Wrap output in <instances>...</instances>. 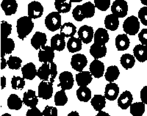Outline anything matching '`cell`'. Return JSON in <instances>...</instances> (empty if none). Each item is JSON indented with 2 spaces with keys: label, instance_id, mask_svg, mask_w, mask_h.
I'll return each mask as SVG.
<instances>
[{
  "label": "cell",
  "instance_id": "cell-25",
  "mask_svg": "<svg viewBox=\"0 0 147 116\" xmlns=\"http://www.w3.org/2000/svg\"><path fill=\"white\" fill-rule=\"evenodd\" d=\"M82 41L80 38L75 37H71L67 42L66 47L69 52L71 53H75L77 51L82 49Z\"/></svg>",
  "mask_w": 147,
  "mask_h": 116
},
{
  "label": "cell",
  "instance_id": "cell-46",
  "mask_svg": "<svg viewBox=\"0 0 147 116\" xmlns=\"http://www.w3.org/2000/svg\"><path fill=\"white\" fill-rule=\"evenodd\" d=\"M138 39L141 44L147 46V29H143L139 32Z\"/></svg>",
  "mask_w": 147,
  "mask_h": 116
},
{
  "label": "cell",
  "instance_id": "cell-31",
  "mask_svg": "<svg viewBox=\"0 0 147 116\" xmlns=\"http://www.w3.org/2000/svg\"><path fill=\"white\" fill-rule=\"evenodd\" d=\"M77 98L82 102H88L91 99V90L87 86H80L77 90Z\"/></svg>",
  "mask_w": 147,
  "mask_h": 116
},
{
  "label": "cell",
  "instance_id": "cell-19",
  "mask_svg": "<svg viewBox=\"0 0 147 116\" xmlns=\"http://www.w3.org/2000/svg\"><path fill=\"white\" fill-rule=\"evenodd\" d=\"M15 49V42L12 38H6L1 40V57L5 55H10Z\"/></svg>",
  "mask_w": 147,
  "mask_h": 116
},
{
  "label": "cell",
  "instance_id": "cell-51",
  "mask_svg": "<svg viewBox=\"0 0 147 116\" xmlns=\"http://www.w3.org/2000/svg\"><path fill=\"white\" fill-rule=\"evenodd\" d=\"M96 116H110V115H109L108 113H106V112L100 110V111H99V113H97Z\"/></svg>",
  "mask_w": 147,
  "mask_h": 116
},
{
  "label": "cell",
  "instance_id": "cell-33",
  "mask_svg": "<svg viewBox=\"0 0 147 116\" xmlns=\"http://www.w3.org/2000/svg\"><path fill=\"white\" fill-rule=\"evenodd\" d=\"M119 75H120V71L119 68L116 65H111L107 68V71L105 74V77L109 82H113L115 80L119 78Z\"/></svg>",
  "mask_w": 147,
  "mask_h": 116
},
{
  "label": "cell",
  "instance_id": "cell-5",
  "mask_svg": "<svg viewBox=\"0 0 147 116\" xmlns=\"http://www.w3.org/2000/svg\"><path fill=\"white\" fill-rule=\"evenodd\" d=\"M52 82L42 80L38 85V97L45 100L52 98L53 94V85Z\"/></svg>",
  "mask_w": 147,
  "mask_h": 116
},
{
  "label": "cell",
  "instance_id": "cell-2",
  "mask_svg": "<svg viewBox=\"0 0 147 116\" xmlns=\"http://www.w3.org/2000/svg\"><path fill=\"white\" fill-rule=\"evenodd\" d=\"M62 18L59 12H52L45 18V25L47 28L51 32H55L60 30L62 24Z\"/></svg>",
  "mask_w": 147,
  "mask_h": 116
},
{
  "label": "cell",
  "instance_id": "cell-45",
  "mask_svg": "<svg viewBox=\"0 0 147 116\" xmlns=\"http://www.w3.org/2000/svg\"><path fill=\"white\" fill-rule=\"evenodd\" d=\"M51 65V75L50 77H49V81L52 82H55V78L57 76V65L55 64L54 62H52L50 63Z\"/></svg>",
  "mask_w": 147,
  "mask_h": 116
},
{
  "label": "cell",
  "instance_id": "cell-39",
  "mask_svg": "<svg viewBox=\"0 0 147 116\" xmlns=\"http://www.w3.org/2000/svg\"><path fill=\"white\" fill-rule=\"evenodd\" d=\"M22 60L18 57L10 56L7 60V65L11 70H18L22 66Z\"/></svg>",
  "mask_w": 147,
  "mask_h": 116
},
{
  "label": "cell",
  "instance_id": "cell-26",
  "mask_svg": "<svg viewBox=\"0 0 147 116\" xmlns=\"http://www.w3.org/2000/svg\"><path fill=\"white\" fill-rule=\"evenodd\" d=\"M105 25L107 30L110 31H115L119 28V17L113 13L107 15L105 18Z\"/></svg>",
  "mask_w": 147,
  "mask_h": 116
},
{
  "label": "cell",
  "instance_id": "cell-27",
  "mask_svg": "<svg viewBox=\"0 0 147 116\" xmlns=\"http://www.w3.org/2000/svg\"><path fill=\"white\" fill-rule=\"evenodd\" d=\"M60 34L65 38L73 37L77 32V27L74 24L71 22H66L63 24L60 27Z\"/></svg>",
  "mask_w": 147,
  "mask_h": 116
},
{
  "label": "cell",
  "instance_id": "cell-34",
  "mask_svg": "<svg viewBox=\"0 0 147 116\" xmlns=\"http://www.w3.org/2000/svg\"><path fill=\"white\" fill-rule=\"evenodd\" d=\"M121 65L125 69H130L136 64V57L130 54H124L121 57Z\"/></svg>",
  "mask_w": 147,
  "mask_h": 116
},
{
  "label": "cell",
  "instance_id": "cell-36",
  "mask_svg": "<svg viewBox=\"0 0 147 116\" xmlns=\"http://www.w3.org/2000/svg\"><path fill=\"white\" fill-rule=\"evenodd\" d=\"M129 107L130 114L133 116H142L145 113V104L142 101L132 103Z\"/></svg>",
  "mask_w": 147,
  "mask_h": 116
},
{
  "label": "cell",
  "instance_id": "cell-37",
  "mask_svg": "<svg viewBox=\"0 0 147 116\" xmlns=\"http://www.w3.org/2000/svg\"><path fill=\"white\" fill-rule=\"evenodd\" d=\"M68 102V96L65 90L61 89L60 91L56 92L55 95V104L56 106H64Z\"/></svg>",
  "mask_w": 147,
  "mask_h": 116
},
{
  "label": "cell",
  "instance_id": "cell-18",
  "mask_svg": "<svg viewBox=\"0 0 147 116\" xmlns=\"http://www.w3.org/2000/svg\"><path fill=\"white\" fill-rule=\"evenodd\" d=\"M22 72L23 77L25 80H32L37 76L38 70H36L34 63H29L22 67Z\"/></svg>",
  "mask_w": 147,
  "mask_h": 116
},
{
  "label": "cell",
  "instance_id": "cell-32",
  "mask_svg": "<svg viewBox=\"0 0 147 116\" xmlns=\"http://www.w3.org/2000/svg\"><path fill=\"white\" fill-rule=\"evenodd\" d=\"M23 103V100L16 94H11L7 98V107L10 109L19 110L22 107Z\"/></svg>",
  "mask_w": 147,
  "mask_h": 116
},
{
  "label": "cell",
  "instance_id": "cell-10",
  "mask_svg": "<svg viewBox=\"0 0 147 116\" xmlns=\"http://www.w3.org/2000/svg\"><path fill=\"white\" fill-rule=\"evenodd\" d=\"M44 13V7L41 3L33 1L28 5V16L32 19L40 18Z\"/></svg>",
  "mask_w": 147,
  "mask_h": 116
},
{
  "label": "cell",
  "instance_id": "cell-44",
  "mask_svg": "<svg viewBox=\"0 0 147 116\" xmlns=\"http://www.w3.org/2000/svg\"><path fill=\"white\" fill-rule=\"evenodd\" d=\"M43 113V116H57V109L56 107L50 106H46Z\"/></svg>",
  "mask_w": 147,
  "mask_h": 116
},
{
  "label": "cell",
  "instance_id": "cell-48",
  "mask_svg": "<svg viewBox=\"0 0 147 116\" xmlns=\"http://www.w3.org/2000/svg\"><path fill=\"white\" fill-rule=\"evenodd\" d=\"M140 100L145 105H147V86H144L140 90Z\"/></svg>",
  "mask_w": 147,
  "mask_h": 116
},
{
  "label": "cell",
  "instance_id": "cell-35",
  "mask_svg": "<svg viewBox=\"0 0 147 116\" xmlns=\"http://www.w3.org/2000/svg\"><path fill=\"white\" fill-rule=\"evenodd\" d=\"M95 5L90 2H87L81 5V11L85 18H92L95 14Z\"/></svg>",
  "mask_w": 147,
  "mask_h": 116
},
{
  "label": "cell",
  "instance_id": "cell-53",
  "mask_svg": "<svg viewBox=\"0 0 147 116\" xmlns=\"http://www.w3.org/2000/svg\"><path fill=\"white\" fill-rule=\"evenodd\" d=\"M140 2H141V3L144 5L147 6V0H140Z\"/></svg>",
  "mask_w": 147,
  "mask_h": 116
},
{
  "label": "cell",
  "instance_id": "cell-24",
  "mask_svg": "<svg viewBox=\"0 0 147 116\" xmlns=\"http://www.w3.org/2000/svg\"><path fill=\"white\" fill-rule=\"evenodd\" d=\"M90 71H80L76 74V82L79 86H88L93 80Z\"/></svg>",
  "mask_w": 147,
  "mask_h": 116
},
{
  "label": "cell",
  "instance_id": "cell-22",
  "mask_svg": "<svg viewBox=\"0 0 147 116\" xmlns=\"http://www.w3.org/2000/svg\"><path fill=\"white\" fill-rule=\"evenodd\" d=\"M133 54L140 63H144L147 60V46L143 44L136 45L133 49Z\"/></svg>",
  "mask_w": 147,
  "mask_h": 116
},
{
  "label": "cell",
  "instance_id": "cell-54",
  "mask_svg": "<svg viewBox=\"0 0 147 116\" xmlns=\"http://www.w3.org/2000/svg\"><path fill=\"white\" fill-rule=\"evenodd\" d=\"M71 2H82V0H70Z\"/></svg>",
  "mask_w": 147,
  "mask_h": 116
},
{
  "label": "cell",
  "instance_id": "cell-52",
  "mask_svg": "<svg viewBox=\"0 0 147 116\" xmlns=\"http://www.w3.org/2000/svg\"><path fill=\"white\" fill-rule=\"evenodd\" d=\"M68 116H79V113L77 111H72L71 113L68 115Z\"/></svg>",
  "mask_w": 147,
  "mask_h": 116
},
{
  "label": "cell",
  "instance_id": "cell-41",
  "mask_svg": "<svg viewBox=\"0 0 147 116\" xmlns=\"http://www.w3.org/2000/svg\"><path fill=\"white\" fill-rule=\"evenodd\" d=\"M94 5L101 11H106L110 6V0H94Z\"/></svg>",
  "mask_w": 147,
  "mask_h": 116
},
{
  "label": "cell",
  "instance_id": "cell-6",
  "mask_svg": "<svg viewBox=\"0 0 147 116\" xmlns=\"http://www.w3.org/2000/svg\"><path fill=\"white\" fill-rule=\"evenodd\" d=\"M88 64L87 57L82 54H76L71 57V65L74 70L77 71H82Z\"/></svg>",
  "mask_w": 147,
  "mask_h": 116
},
{
  "label": "cell",
  "instance_id": "cell-8",
  "mask_svg": "<svg viewBox=\"0 0 147 116\" xmlns=\"http://www.w3.org/2000/svg\"><path fill=\"white\" fill-rule=\"evenodd\" d=\"M78 37L82 40V43L85 44H88L92 41L94 37V29L90 26L88 25H83L80 27L78 32Z\"/></svg>",
  "mask_w": 147,
  "mask_h": 116
},
{
  "label": "cell",
  "instance_id": "cell-20",
  "mask_svg": "<svg viewBox=\"0 0 147 116\" xmlns=\"http://www.w3.org/2000/svg\"><path fill=\"white\" fill-rule=\"evenodd\" d=\"M51 47L55 51H61L65 49V37L61 34H56L51 38Z\"/></svg>",
  "mask_w": 147,
  "mask_h": 116
},
{
  "label": "cell",
  "instance_id": "cell-3",
  "mask_svg": "<svg viewBox=\"0 0 147 116\" xmlns=\"http://www.w3.org/2000/svg\"><path fill=\"white\" fill-rule=\"evenodd\" d=\"M123 30L127 35H136L140 30V22L138 18L135 16L128 17L123 24Z\"/></svg>",
  "mask_w": 147,
  "mask_h": 116
},
{
  "label": "cell",
  "instance_id": "cell-28",
  "mask_svg": "<svg viewBox=\"0 0 147 116\" xmlns=\"http://www.w3.org/2000/svg\"><path fill=\"white\" fill-rule=\"evenodd\" d=\"M51 75L50 63H44L43 65L38 68L37 72V76L41 80L49 81Z\"/></svg>",
  "mask_w": 147,
  "mask_h": 116
},
{
  "label": "cell",
  "instance_id": "cell-49",
  "mask_svg": "<svg viewBox=\"0 0 147 116\" xmlns=\"http://www.w3.org/2000/svg\"><path fill=\"white\" fill-rule=\"evenodd\" d=\"M7 65V60L5 59V57H2L1 59V69H5V67Z\"/></svg>",
  "mask_w": 147,
  "mask_h": 116
},
{
  "label": "cell",
  "instance_id": "cell-1",
  "mask_svg": "<svg viewBox=\"0 0 147 116\" xmlns=\"http://www.w3.org/2000/svg\"><path fill=\"white\" fill-rule=\"evenodd\" d=\"M32 19L29 16H22L17 20V33L21 40H24L33 30L34 23Z\"/></svg>",
  "mask_w": 147,
  "mask_h": 116
},
{
  "label": "cell",
  "instance_id": "cell-38",
  "mask_svg": "<svg viewBox=\"0 0 147 116\" xmlns=\"http://www.w3.org/2000/svg\"><path fill=\"white\" fill-rule=\"evenodd\" d=\"M12 25L5 21L1 22V40L8 38L11 34Z\"/></svg>",
  "mask_w": 147,
  "mask_h": 116
},
{
  "label": "cell",
  "instance_id": "cell-47",
  "mask_svg": "<svg viewBox=\"0 0 147 116\" xmlns=\"http://www.w3.org/2000/svg\"><path fill=\"white\" fill-rule=\"evenodd\" d=\"M26 116H43V113L40 111L38 108L35 107H32L29 109L27 112Z\"/></svg>",
  "mask_w": 147,
  "mask_h": 116
},
{
  "label": "cell",
  "instance_id": "cell-11",
  "mask_svg": "<svg viewBox=\"0 0 147 116\" xmlns=\"http://www.w3.org/2000/svg\"><path fill=\"white\" fill-rule=\"evenodd\" d=\"M89 70L93 76L96 79H99L104 75L105 65L100 60H98V59H94L90 64Z\"/></svg>",
  "mask_w": 147,
  "mask_h": 116
},
{
  "label": "cell",
  "instance_id": "cell-16",
  "mask_svg": "<svg viewBox=\"0 0 147 116\" xmlns=\"http://www.w3.org/2000/svg\"><path fill=\"white\" fill-rule=\"evenodd\" d=\"M1 7L6 16L13 15L18 9V4L16 0H2Z\"/></svg>",
  "mask_w": 147,
  "mask_h": 116
},
{
  "label": "cell",
  "instance_id": "cell-13",
  "mask_svg": "<svg viewBox=\"0 0 147 116\" xmlns=\"http://www.w3.org/2000/svg\"><path fill=\"white\" fill-rule=\"evenodd\" d=\"M119 95V87L114 82H109L105 87V96L109 101H115Z\"/></svg>",
  "mask_w": 147,
  "mask_h": 116
},
{
  "label": "cell",
  "instance_id": "cell-4",
  "mask_svg": "<svg viewBox=\"0 0 147 116\" xmlns=\"http://www.w3.org/2000/svg\"><path fill=\"white\" fill-rule=\"evenodd\" d=\"M112 13L119 18H124L128 13V4L125 0H115L111 6Z\"/></svg>",
  "mask_w": 147,
  "mask_h": 116
},
{
  "label": "cell",
  "instance_id": "cell-12",
  "mask_svg": "<svg viewBox=\"0 0 147 116\" xmlns=\"http://www.w3.org/2000/svg\"><path fill=\"white\" fill-rule=\"evenodd\" d=\"M47 42V35L41 32L37 31L31 38V45L35 50H38L41 47H44Z\"/></svg>",
  "mask_w": 147,
  "mask_h": 116
},
{
  "label": "cell",
  "instance_id": "cell-21",
  "mask_svg": "<svg viewBox=\"0 0 147 116\" xmlns=\"http://www.w3.org/2000/svg\"><path fill=\"white\" fill-rule=\"evenodd\" d=\"M94 43H99L100 45H105L109 41V39H110L107 29H97L96 31L94 33Z\"/></svg>",
  "mask_w": 147,
  "mask_h": 116
},
{
  "label": "cell",
  "instance_id": "cell-42",
  "mask_svg": "<svg viewBox=\"0 0 147 116\" xmlns=\"http://www.w3.org/2000/svg\"><path fill=\"white\" fill-rule=\"evenodd\" d=\"M72 16L77 22H82L85 19V16L81 11V5H77L72 11Z\"/></svg>",
  "mask_w": 147,
  "mask_h": 116
},
{
  "label": "cell",
  "instance_id": "cell-30",
  "mask_svg": "<svg viewBox=\"0 0 147 116\" xmlns=\"http://www.w3.org/2000/svg\"><path fill=\"white\" fill-rule=\"evenodd\" d=\"M71 3L70 0H55V7L60 13H67L71 10Z\"/></svg>",
  "mask_w": 147,
  "mask_h": 116
},
{
  "label": "cell",
  "instance_id": "cell-50",
  "mask_svg": "<svg viewBox=\"0 0 147 116\" xmlns=\"http://www.w3.org/2000/svg\"><path fill=\"white\" fill-rule=\"evenodd\" d=\"M1 85H2V89L3 90L6 86V78L5 76H2L1 77Z\"/></svg>",
  "mask_w": 147,
  "mask_h": 116
},
{
  "label": "cell",
  "instance_id": "cell-9",
  "mask_svg": "<svg viewBox=\"0 0 147 116\" xmlns=\"http://www.w3.org/2000/svg\"><path fill=\"white\" fill-rule=\"evenodd\" d=\"M55 58V50L52 47L44 46L39 49L38 60L41 63H52Z\"/></svg>",
  "mask_w": 147,
  "mask_h": 116
},
{
  "label": "cell",
  "instance_id": "cell-17",
  "mask_svg": "<svg viewBox=\"0 0 147 116\" xmlns=\"http://www.w3.org/2000/svg\"><path fill=\"white\" fill-rule=\"evenodd\" d=\"M90 54L94 59H99L106 56L107 47L105 45H100L99 43H94L90 48Z\"/></svg>",
  "mask_w": 147,
  "mask_h": 116
},
{
  "label": "cell",
  "instance_id": "cell-23",
  "mask_svg": "<svg viewBox=\"0 0 147 116\" xmlns=\"http://www.w3.org/2000/svg\"><path fill=\"white\" fill-rule=\"evenodd\" d=\"M130 40L127 34H121L115 38V47L118 51H125L129 47Z\"/></svg>",
  "mask_w": 147,
  "mask_h": 116
},
{
  "label": "cell",
  "instance_id": "cell-55",
  "mask_svg": "<svg viewBox=\"0 0 147 116\" xmlns=\"http://www.w3.org/2000/svg\"><path fill=\"white\" fill-rule=\"evenodd\" d=\"M2 116H11V115H10V114H8V113H7V114H4L3 115H2Z\"/></svg>",
  "mask_w": 147,
  "mask_h": 116
},
{
  "label": "cell",
  "instance_id": "cell-7",
  "mask_svg": "<svg viewBox=\"0 0 147 116\" xmlns=\"http://www.w3.org/2000/svg\"><path fill=\"white\" fill-rule=\"evenodd\" d=\"M59 81L60 84H58L57 86L64 90L71 89L74 82L73 74L69 71H63L60 74L59 76Z\"/></svg>",
  "mask_w": 147,
  "mask_h": 116
},
{
  "label": "cell",
  "instance_id": "cell-40",
  "mask_svg": "<svg viewBox=\"0 0 147 116\" xmlns=\"http://www.w3.org/2000/svg\"><path fill=\"white\" fill-rule=\"evenodd\" d=\"M25 79L21 76H13L11 80L12 88L13 90L23 89L24 87L25 86Z\"/></svg>",
  "mask_w": 147,
  "mask_h": 116
},
{
  "label": "cell",
  "instance_id": "cell-29",
  "mask_svg": "<svg viewBox=\"0 0 147 116\" xmlns=\"http://www.w3.org/2000/svg\"><path fill=\"white\" fill-rule=\"evenodd\" d=\"M92 107H94L96 111H100L103 108L105 107L106 105V98L105 96L102 95H95L91 98L90 101Z\"/></svg>",
  "mask_w": 147,
  "mask_h": 116
},
{
  "label": "cell",
  "instance_id": "cell-14",
  "mask_svg": "<svg viewBox=\"0 0 147 116\" xmlns=\"http://www.w3.org/2000/svg\"><path fill=\"white\" fill-rule=\"evenodd\" d=\"M132 101H133V96L131 92L125 90L121 94L118 98V105L119 107H121V109H127L132 105Z\"/></svg>",
  "mask_w": 147,
  "mask_h": 116
},
{
  "label": "cell",
  "instance_id": "cell-15",
  "mask_svg": "<svg viewBox=\"0 0 147 116\" xmlns=\"http://www.w3.org/2000/svg\"><path fill=\"white\" fill-rule=\"evenodd\" d=\"M23 102L26 106L29 107H35L37 106L38 103V96L35 95V90H28L27 92L24 93L23 96Z\"/></svg>",
  "mask_w": 147,
  "mask_h": 116
},
{
  "label": "cell",
  "instance_id": "cell-43",
  "mask_svg": "<svg viewBox=\"0 0 147 116\" xmlns=\"http://www.w3.org/2000/svg\"><path fill=\"white\" fill-rule=\"evenodd\" d=\"M138 18L144 26H147V6L141 7L139 10Z\"/></svg>",
  "mask_w": 147,
  "mask_h": 116
}]
</instances>
